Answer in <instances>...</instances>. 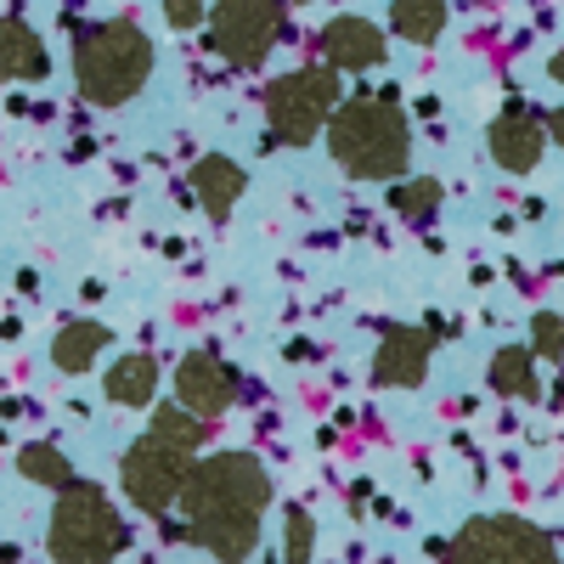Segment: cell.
Segmentation results:
<instances>
[{"instance_id": "4fadbf2b", "label": "cell", "mask_w": 564, "mask_h": 564, "mask_svg": "<svg viewBox=\"0 0 564 564\" xmlns=\"http://www.w3.org/2000/svg\"><path fill=\"white\" fill-rule=\"evenodd\" d=\"M497 153H502V164L525 170V164L536 159V130H531V124H502V130H497Z\"/></svg>"}, {"instance_id": "2e32d148", "label": "cell", "mask_w": 564, "mask_h": 564, "mask_svg": "<svg viewBox=\"0 0 564 564\" xmlns=\"http://www.w3.org/2000/svg\"><path fill=\"white\" fill-rule=\"evenodd\" d=\"M282 547H289V564H305V553H311V513L305 508H289V536H282Z\"/></svg>"}, {"instance_id": "7c38bea8", "label": "cell", "mask_w": 564, "mask_h": 564, "mask_svg": "<svg viewBox=\"0 0 564 564\" xmlns=\"http://www.w3.org/2000/svg\"><path fill=\"white\" fill-rule=\"evenodd\" d=\"M18 468L29 480H40V486H68L74 480V468H68V457L57 452V446H45V441H34V446H23V457H18Z\"/></svg>"}, {"instance_id": "9c48e42d", "label": "cell", "mask_w": 564, "mask_h": 564, "mask_svg": "<svg viewBox=\"0 0 564 564\" xmlns=\"http://www.w3.org/2000/svg\"><path fill=\"white\" fill-rule=\"evenodd\" d=\"M102 345H108V327L102 322H74V327H63V334H57L52 356H57L63 372H90V361H97Z\"/></svg>"}, {"instance_id": "e0dca14e", "label": "cell", "mask_w": 564, "mask_h": 564, "mask_svg": "<svg viewBox=\"0 0 564 564\" xmlns=\"http://www.w3.org/2000/svg\"><path fill=\"white\" fill-rule=\"evenodd\" d=\"M497 384H502V390H531L525 356H497Z\"/></svg>"}, {"instance_id": "277c9868", "label": "cell", "mask_w": 564, "mask_h": 564, "mask_svg": "<svg viewBox=\"0 0 564 564\" xmlns=\"http://www.w3.org/2000/svg\"><path fill=\"white\" fill-rule=\"evenodd\" d=\"M446 564H558L547 553V542L531 531V525H513V520H480V525H468Z\"/></svg>"}, {"instance_id": "9a60e30c", "label": "cell", "mask_w": 564, "mask_h": 564, "mask_svg": "<svg viewBox=\"0 0 564 564\" xmlns=\"http://www.w3.org/2000/svg\"><path fill=\"white\" fill-rule=\"evenodd\" d=\"M435 23H441V12H435V0H401V29L406 34H435Z\"/></svg>"}, {"instance_id": "6da1fadb", "label": "cell", "mask_w": 564, "mask_h": 564, "mask_svg": "<svg viewBox=\"0 0 564 564\" xmlns=\"http://www.w3.org/2000/svg\"><path fill=\"white\" fill-rule=\"evenodd\" d=\"M181 508L193 536L220 558V564H243L260 542V520L271 508V475L260 457L249 452H220L186 468L181 480Z\"/></svg>"}, {"instance_id": "ba28073f", "label": "cell", "mask_w": 564, "mask_h": 564, "mask_svg": "<svg viewBox=\"0 0 564 564\" xmlns=\"http://www.w3.org/2000/svg\"><path fill=\"white\" fill-rule=\"evenodd\" d=\"M102 384H108V401H119V406H148L159 395V361L153 356H119L102 372Z\"/></svg>"}, {"instance_id": "5b68a950", "label": "cell", "mask_w": 564, "mask_h": 564, "mask_svg": "<svg viewBox=\"0 0 564 564\" xmlns=\"http://www.w3.org/2000/svg\"><path fill=\"white\" fill-rule=\"evenodd\" d=\"M401 124L390 108H356L345 124H339V159L356 170V175H390L401 164Z\"/></svg>"}, {"instance_id": "8992f818", "label": "cell", "mask_w": 564, "mask_h": 564, "mask_svg": "<svg viewBox=\"0 0 564 564\" xmlns=\"http://www.w3.org/2000/svg\"><path fill=\"white\" fill-rule=\"evenodd\" d=\"M175 395H181V406H186V412L215 417V412H226V406H231V395H238V379H231V367H226L220 356L193 350V356L181 361V372H175Z\"/></svg>"}, {"instance_id": "30bf717a", "label": "cell", "mask_w": 564, "mask_h": 564, "mask_svg": "<svg viewBox=\"0 0 564 564\" xmlns=\"http://www.w3.org/2000/svg\"><path fill=\"white\" fill-rule=\"evenodd\" d=\"M148 435H159L164 446H175V452H186V457H198V446H204V417L186 412V406H164V412L153 417Z\"/></svg>"}, {"instance_id": "7a4b0ae2", "label": "cell", "mask_w": 564, "mask_h": 564, "mask_svg": "<svg viewBox=\"0 0 564 564\" xmlns=\"http://www.w3.org/2000/svg\"><path fill=\"white\" fill-rule=\"evenodd\" d=\"M45 547H52L57 564H113L124 553V520H119V508L102 497V486H90V480L57 486Z\"/></svg>"}, {"instance_id": "8fae6325", "label": "cell", "mask_w": 564, "mask_h": 564, "mask_svg": "<svg viewBox=\"0 0 564 564\" xmlns=\"http://www.w3.org/2000/svg\"><path fill=\"white\" fill-rule=\"evenodd\" d=\"M417 372H423V339H417V334H395V339L379 350V379L412 384Z\"/></svg>"}, {"instance_id": "3957f363", "label": "cell", "mask_w": 564, "mask_h": 564, "mask_svg": "<svg viewBox=\"0 0 564 564\" xmlns=\"http://www.w3.org/2000/svg\"><path fill=\"white\" fill-rule=\"evenodd\" d=\"M186 452L164 446L159 435H141L130 452H124V497L148 513H164L175 497H181V480H186Z\"/></svg>"}, {"instance_id": "52a82bcc", "label": "cell", "mask_w": 564, "mask_h": 564, "mask_svg": "<svg viewBox=\"0 0 564 564\" xmlns=\"http://www.w3.org/2000/svg\"><path fill=\"white\" fill-rule=\"evenodd\" d=\"M124 52H135V40L130 34H108V40H97V45H90V52H85V79H90V90H102V97H119V90H130L135 85V63L124 68L119 57Z\"/></svg>"}, {"instance_id": "5bb4252c", "label": "cell", "mask_w": 564, "mask_h": 564, "mask_svg": "<svg viewBox=\"0 0 564 564\" xmlns=\"http://www.w3.org/2000/svg\"><path fill=\"white\" fill-rule=\"evenodd\" d=\"M327 45H339V52H345V63H372V52H379V40H372L361 23H345L334 40H327Z\"/></svg>"}]
</instances>
